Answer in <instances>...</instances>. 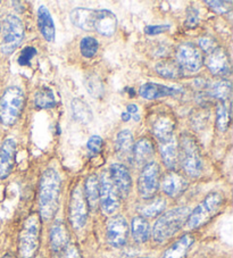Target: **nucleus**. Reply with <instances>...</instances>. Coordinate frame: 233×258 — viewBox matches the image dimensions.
I'll return each instance as SVG.
<instances>
[{"label":"nucleus","mask_w":233,"mask_h":258,"mask_svg":"<svg viewBox=\"0 0 233 258\" xmlns=\"http://www.w3.org/2000/svg\"><path fill=\"white\" fill-rule=\"evenodd\" d=\"M224 198L222 194L219 192H210L206 196L203 202L194 211L190 212V215L186 223L188 228L195 230L208 223L221 210Z\"/></svg>","instance_id":"6"},{"label":"nucleus","mask_w":233,"mask_h":258,"mask_svg":"<svg viewBox=\"0 0 233 258\" xmlns=\"http://www.w3.org/2000/svg\"><path fill=\"white\" fill-rule=\"evenodd\" d=\"M40 228V217L37 214H31L25 220L19 239V251L22 258H32L35 255L39 248Z\"/></svg>","instance_id":"7"},{"label":"nucleus","mask_w":233,"mask_h":258,"mask_svg":"<svg viewBox=\"0 0 233 258\" xmlns=\"http://www.w3.org/2000/svg\"><path fill=\"white\" fill-rule=\"evenodd\" d=\"M138 112V106L137 105H129L128 106V113L131 115V114H137Z\"/></svg>","instance_id":"44"},{"label":"nucleus","mask_w":233,"mask_h":258,"mask_svg":"<svg viewBox=\"0 0 233 258\" xmlns=\"http://www.w3.org/2000/svg\"><path fill=\"white\" fill-rule=\"evenodd\" d=\"M188 181L185 176L178 174L176 172H169L163 177L162 189L168 197L177 198L187 190Z\"/></svg>","instance_id":"17"},{"label":"nucleus","mask_w":233,"mask_h":258,"mask_svg":"<svg viewBox=\"0 0 233 258\" xmlns=\"http://www.w3.org/2000/svg\"><path fill=\"white\" fill-rule=\"evenodd\" d=\"M174 128H176V121L169 114L158 115L152 123V133L160 142L172 139Z\"/></svg>","instance_id":"18"},{"label":"nucleus","mask_w":233,"mask_h":258,"mask_svg":"<svg viewBox=\"0 0 233 258\" xmlns=\"http://www.w3.org/2000/svg\"><path fill=\"white\" fill-rule=\"evenodd\" d=\"M61 176L58 173L48 168L43 172L39 185V212L44 221L51 220L56 215L60 206Z\"/></svg>","instance_id":"1"},{"label":"nucleus","mask_w":233,"mask_h":258,"mask_svg":"<svg viewBox=\"0 0 233 258\" xmlns=\"http://www.w3.org/2000/svg\"><path fill=\"white\" fill-rule=\"evenodd\" d=\"M160 171L157 163L150 162L142 167L138 179V192L143 199H152L158 191Z\"/></svg>","instance_id":"8"},{"label":"nucleus","mask_w":233,"mask_h":258,"mask_svg":"<svg viewBox=\"0 0 233 258\" xmlns=\"http://www.w3.org/2000/svg\"><path fill=\"white\" fill-rule=\"evenodd\" d=\"M25 96L19 87H10L0 98V121L12 126L20 118L24 108Z\"/></svg>","instance_id":"4"},{"label":"nucleus","mask_w":233,"mask_h":258,"mask_svg":"<svg viewBox=\"0 0 233 258\" xmlns=\"http://www.w3.org/2000/svg\"><path fill=\"white\" fill-rule=\"evenodd\" d=\"M134 140L133 136L130 130H122L116 137L115 141V150L118 156L124 161L131 162L132 161V153H133Z\"/></svg>","instance_id":"24"},{"label":"nucleus","mask_w":233,"mask_h":258,"mask_svg":"<svg viewBox=\"0 0 233 258\" xmlns=\"http://www.w3.org/2000/svg\"><path fill=\"white\" fill-rule=\"evenodd\" d=\"M199 23V14L198 11L196 10L195 7L190 6L187 10V20H186V25L188 28H195V26L198 25Z\"/></svg>","instance_id":"40"},{"label":"nucleus","mask_w":233,"mask_h":258,"mask_svg":"<svg viewBox=\"0 0 233 258\" xmlns=\"http://www.w3.org/2000/svg\"><path fill=\"white\" fill-rule=\"evenodd\" d=\"M87 89L95 98L101 97L102 93H104V86H102V83L99 81L98 78H89Z\"/></svg>","instance_id":"36"},{"label":"nucleus","mask_w":233,"mask_h":258,"mask_svg":"<svg viewBox=\"0 0 233 258\" xmlns=\"http://www.w3.org/2000/svg\"><path fill=\"white\" fill-rule=\"evenodd\" d=\"M130 118H131V115H130L128 112H127V113H123V114H122V119H123V121L127 122V121H129Z\"/></svg>","instance_id":"45"},{"label":"nucleus","mask_w":233,"mask_h":258,"mask_svg":"<svg viewBox=\"0 0 233 258\" xmlns=\"http://www.w3.org/2000/svg\"><path fill=\"white\" fill-rule=\"evenodd\" d=\"M198 43H199V47L203 49L206 54H208V52L214 50L215 48H217L215 40L210 37H206V35L198 40Z\"/></svg>","instance_id":"41"},{"label":"nucleus","mask_w":233,"mask_h":258,"mask_svg":"<svg viewBox=\"0 0 233 258\" xmlns=\"http://www.w3.org/2000/svg\"><path fill=\"white\" fill-rule=\"evenodd\" d=\"M16 156V141L8 138L0 147V180H5L14 168Z\"/></svg>","instance_id":"15"},{"label":"nucleus","mask_w":233,"mask_h":258,"mask_svg":"<svg viewBox=\"0 0 233 258\" xmlns=\"http://www.w3.org/2000/svg\"><path fill=\"white\" fill-rule=\"evenodd\" d=\"M35 106L39 108L47 109L51 108L56 105V98L50 88L41 87L39 88L34 95Z\"/></svg>","instance_id":"31"},{"label":"nucleus","mask_w":233,"mask_h":258,"mask_svg":"<svg viewBox=\"0 0 233 258\" xmlns=\"http://www.w3.org/2000/svg\"><path fill=\"white\" fill-rule=\"evenodd\" d=\"M203 56L196 44L183 42L177 49V63L183 71L196 73L203 66Z\"/></svg>","instance_id":"10"},{"label":"nucleus","mask_w":233,"mask_h":258,"mask_svg":"<svg viewBox=\"0 0 233 258\" xmlns=\"http://www.w3.org/2000/svg\"><path fill=\"white\" fill-rule=\"evenodd\" d=\"M107 241L111 247L125 246L129 238V224L122 215H116L108 221L106 229Z\"/></svg>","instance_id":"12"},{"label":"nucleus","mask_w":233,"mask_h":258,"mask_svg":"<svg viewBox=\"0 0 233 258\" xmlns=\"http://www.w3.org/2000/svg\"><path fill=\"white\" fill-rule=\"evenodd\" d=\"M70 235L64 222L56 221L50 229V247L52 251L62 252L69 246Z\"/></svg>","instance_id":"22"},{"label":"nucleus","mask_w":233,"mask_h":258,"mask_svg":"<svg viewBox=\"0 0 233 258\" xmlns=\"http://www.w3.org/2000/svg\"><path fill=\"white\" fill-rule=\"evenodd\" d=\"M38 28L42 37L47 40L48 42L55 41L56 29L53 24V20L51 17L50 12H49L46 6H40L38 10Z\"/></svg>","instance_id":"23"},{"label":"nucleus","mask_w":233,"mask_h":258,"mask_svg":"<svg viewBox=\"0 0 233 258\" xmlns=\"http://www.w3.org/2000/svg\"><path fill=\"white\" fill-rule=\"evenodd\" d=\"M0 33H2L0 51L4 55H12L23 42L25 34L23 22L19 16L13 14L7 15L0 28Z\"/></svg>","instance_id":"5"},{"label":"nucleus","mask_w":233,"mask_h":258,"mask_svg":"<svg viewBox=\"0 0 233 258\" xmlns=\"http://www.w3.org/2000/svg\"><path fill=\"white\" fill-rule=\"evenodd\" d=\"M87 148L91 154H99L102 149V139L99 136H92L87 142Z\"/></svg>","instance_id":"39"},{"label":"nucleus","mask_w":233,"mask_h":258,"mask_svg":"<svg viewBox=\"0 0 233 258\" xmlns=\"http://www.w3.org/2000/svg\"><path fill=\"white\" fill-rule=\"evenodd\" d=\"M194 241L195 239L191 234H185L166 249L162 258H185Z\"/></svg>","instance_id":"26"},{"label":"nucleus","mask_w":233,"mask_h":258,"mask_svg":"<svg viewBox=\"0 0 233 258\" xmlns=\"http://www.w3.org/2000/svg\"><path fill=\"white\" fill-rule=\"evenodd\" d=\"M72 113H73V116L76 121L83 124L90 123L93 118V113L90 106L81 98H74L72 100Z\"/></svg>","instance_id":"28"},{"label":"nucleus","mask_w":233,"mask_h":258,"mask_svg":"<svg viewBox=\"0 0 233 258\" xmlns=\"http://www.w3.org/2000/svg\"><path fill=\"white\" fill-rule=\"evenodd\" d=\"M189 215V207H177L163 214L156 221L152 229V237L155 241L160 243L172 238L187 223Z\"/></svg>","instance_id":"2"},{"label":"nucleus","mask_w":233,"mask_h":258,"mask_svg":"<svg viewBox=\"0 0 233 258\" xmlns=\"http://www.w3.org/2000/svg\"><path fill=\"white\" fill-rule=\"evenodd\" d=\"M88 204L81 186H75L70 202V221L74 229H82L88 220Z\"/></svg>","instance_id":"11"},{"label":"nucleus","mask_w":233,"mask_h":258,"mask_svg":"<svg viewBox=\"0 0 233 258\" xmlns=\"http://www.w3.org/2000/svg\"><path fill=\"white\" fill-rule=\"evenodd\" d=\"M155 69L156 72L166 79H179L183 75V70L181 69V66L177 63V60H160L159 63L156 64Z\"/></svg>","instance_id":"30"},{"label":"nucleus","mask_w":233,"mask_h":258,"mask_svg":"<svg viewBox=\"0 0 233 258\" xmlns=\"http://www.w3.org/2000/svg\"><path fill=\"white\" fill-rule=\"evenodd\" d=\"M155 155V148L152 142L148 138H141L134 142L132 161L136 162L138 166H145L151 162V158Z\"/></svg>","instance_id":"21"},{"label":"nucleus","mask_w":233,"mask_h":258,"mask_svg":"<svg viewBox=\"0 0 233 258\" xmlns=\"http://www.w3.org/2000/svg\"><path fill=\"white\" fill-rule=\"evenodd\" d=\"M97 11L91 8H75L71 12L70 19L76 28L84 31H95Z\"/></svg>","instance_id":"19"},{"label":"nucleus","mask_w":233,"mask_h":258,"mask_svg":"<svg viewBox=\"0 0 233 258\" xmlns=\"http://www.w3.org/2000/svg\"><path fill=\"white\" fill-rule=\"evenodd\" d=\"M171 29V25L160 24V25H148L145 28V33L148 35H157L166 32Z\"/></svg>","instance_id":"42"},{"label":"nucleus","mask_w":233,"mask_h":258,"mask_svg":"<svg viewBox=\"0 0 233 258\" xmlns=\"http://www.w3.org/2000/svg\"><path fill=\"white\" fill-rule=\"evenodd\" d=\"M179 163L188 175L198 177L203 172V158L198 144L192 136L183 133L179 142Z\"/></svg>","instance_id":"3"},{"label":"nucleus","mask_w":233,"mask_h":258,"mask_svg":"<svg viewBox=\"0 0 233 258\" xmlns=\"http://www.w3.org/2000/svg\"><path fill=\"white\" fill-rule=\"evenodd\" d=\"M84 197H86L88 207L91 211L97 208L99 202V179L96 174H91L87 177L86 184H84Z\"/></svg>","instance_id":"27"},{"label":"nucleus","mask_w":233,"mask_h":258,"mask_svg":"<svg viewBox=\"0 0 233 258\" xmlns=\"http://www.w3.org/2000/svg\"><path fill=\"white\" fill-rule=\"evenodd\" d=\"M132 237L139 243L146 242L150 237V226L148 221L142 216H136L131 222Z\"/></svg>","instance_id":"29"},{"label":"nucleus","mask_w":233,"mask_h":258,"mask_svg":"<svg viewBox=\"0 0 233 258\" xmlns=\"http://www.w3.org/2000/svg\"><path fill=\"white\" fill-rule=\"evenodd\" d=\"M165 207H166V203L163 198H155L150 203H147L139 207L138 211L142 217H155L163 213Z\"/></svg>","instance_id":"32"},{"label":"nucleus","mask_w":233,"mask_h":258,"mask_svg":"<svg viewBox=\"0 0 233 258\" xmlns=\"http://www.w3.org/2000/svg\"><path fill=\"white\" fill-rule=\"evenodd\" d=\"M108 174L116 190L119 191L120 197L127 198L132 185L131 176H130L128 168L122 164H111Z\"/></svg>","instance_id":"14"},{"label":"nucleus","mask_w":233,"mask_h":258,"mask_svg":"<svg viewBox=\"0 0 233 258\" xmlns=\"http://www.w3.org/2000/svg\"><path fill=\"white\" fill-rule=\"evenodd\" d=\"M39 258H40V257H39Z\"/></svg>","instance_id":"47"},{"label":"nucleus","mask_w":233,"mask_h":258,"mask_svg":"<svg viewBox=\"0 0 233 258\" xmlns=\"http://www.w3.org/2000/svg\"><path fill=\"white\" fill-rule=\"evenodd\" d=\"M159 151L165 166L172 171L177 170L179 166V147L176 138L160 142Z\"/></svg>","instance_id":"25"},{"label":"nucleus","mask_w":233,"mask_h":258,"mask_svg":"<svg viewBox=\"0 0 233 258\" xmlns=\"http://www.w3.org/2000/svg\"><path fill=\"white\" fill-rule=\"evenodd\" d=\"M120 195L111 182L108 173L104 172L99 179V202L102 212L107 215L113 214L120 206Z\"/></svg>","instance_id":"9"},{"label":"nucleus","mask_w":233,"mask_h":258,"mask_svg":"<svg viewBox=\"0 0 233 258\" xmlns=\"http://www.w3.org/2000/svg\"><path fill=\"white\" fill-rule=\"evenodd\" d=\"M61 258H82L81 252H80L79 248L75 246V244H69L64 250L62 251V257Z\"/></svg>","instance_id":"43"},{"label":"nucleus","mask_w":233,"mask_h":258,"mask_svg":"<svg viewBox=\"0 0 233 258\" xmlns=\"http://www.w3.org/2000/svg\"><path fill=\"white\" fill-rule=\"evenodd\" d=\"M98 48H99V43L92 37L83 38L81 43H80V50H81L82 56L86 58H92L97 54Z\"/></svg>","instance_id":"35"},{"label":"nucleus","mask_w":233,"mask_h":258,"mask_svg":"<svg viewBox=\"0 0 233 258\" xmlns=\"http://www.w3.org/2000/svg\"><path fill=\"white\" fill-rule=\"evenodd\" d=\"M205 64L209 72L216 77H225L230 74V59H228L226 51L221 47L215 48L214 50L206 54Z\"/></svg>","instance_id":"13"},{"label":"nucleus","mask_w":233,"mask_h":258,"mask_svg":"<svg viewBox=\"0 0 233 258\" xmlns=\"http://www.w3.org/2000/svg\"><path fill=\"white\" fill-rule=\"evenodd\" d=\"M182 92V89L166 87L164 84L155 83V82H148L140 87L139 93L142 98L147 100H155L159 99V98L168 97V96H178Z\"/></svg>","instance_id":"16"},{"label":"nucleus","mask_w":233,"mask_h":258,"mask_svg":"<svg viewBox=\"0 0 233 258\" xmlns=\"http://www.w3.org/2000/svg\"><path fill=\"white\" fill-rule=\"evenodd\" d=\"M231 93V82L227 80H221L217 81L213 87L210 88V96L221 102H225V100L230 97Z\"/></svg>","instance_id":"33"},{"label":"nucleus","mask_w":233,"mask_h":258,"mask_svg":"<svg viewBox=\"0 0 233 258\" xmlns=\"http://www.w3.org/2000/svg\"><path fill=\"white\" fill-rule=\"evenodd\" d=\"M37 55V49L33 47H26L23 49V51L21 52L19 57V64L22 66H28L30 65L31 60L33 59V57Z\"/></svg>","instance_id":"38"},{"label":"nucleus","mask_w":233,"mask_h":258,"mask_svg":"<svg viewBox=\"0 0 233 258\" xmlns=\"http://www.w3.org/2000/svg\"><path fill=\"white\" fill-rule=\"evenodd\" d=\"M216 125L219 131H226L230 125V110L227 109L225 102H218L216 108Z\"/></svg>","instance_id":"34"},{"label":"nucleus","mask_w":233,"mask_h":258,"mask_svg":"<svg viewBox=\"0 0 233 258\" xmlns=\"http://www.w3.org/2000/svg\"><path fill=\"white\" fill-rule=\"evenodd\" d=\"M206 4L218 14H226L232 10V2H209L207 0Z\"/></svg>","instance_id":"37"},{"label":"nucleus","mask_w":233,"mask_h":258,"mask_svg":"<svg viewBox=\"0 0 233 258\" xmlns=\"http://www.w3.org/2000/svg\"><path fill=\"white\" fill-rule=\"evenodd\" d=\"M3 258H14V257H13V255H11V253H6V255L4 256Z\"/></svg>","instance_id":"46"},{"label":"nucleus","mask_w":233,"mask_h":258,"mask_svg":"<svg viewBox=\"0 0 233 258\" xmlns=\"http://www.w3.org/2000/svg\"><path fill=\"white\" fill-rule=\"evenodd\" d=\"M118 28V19L113 12L108 10L97 11L95 31L105 37H111Z\"/></svg>","instance_id":"20"}]
</instances>
